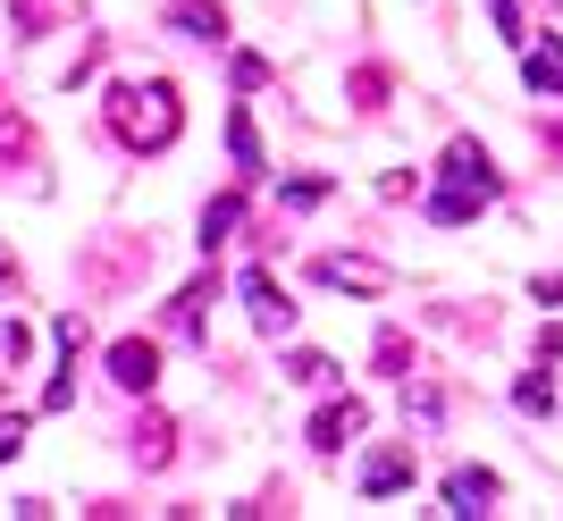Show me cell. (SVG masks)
Returning <instances> with one entry per match:
<instances>
[{"mask_svg":"<svg viewBox=\"0 0 563 521\" xmlns=\"http://www.w3.org/2000/svg\"><path fill=\"white\" fill-rule=\"evenodd\" d=\"M235 219H244V193H219V202H202V253L235 236Z\"/></svg>","mask_w":563,"mask_h":521,"instance_id":"14","label":"cell"},{"mask_svg":"<svg viewBox=\"0 0 563 521\" xmlns=\"http://www.w3.org/2000/svg\"><path fill=\"white\" fill-rule=\"evenodd\" d=\"M378 93H387V76H378V68H353V101H362V110H378Z\"/></svg>","mask_w":563,"mask_h":521,"instance_id":"20","label":"cell"},{"mask_svg":"<svg viewBox=\"0 0 563 521\" xmlns=\"http://www.w3.org/2000/svg\"><path fill=\"white\" fill-rule=\"evenodd\" d=\"M404 362H412V354H404V336L387 329V336H378V370H387V379H404Z\"/></svg>","mask_w":563,"mask_h":521,"instance_id":"19","label":"cell"},{"mask_svg":"<svg viewBox=\"0 0 563 521\" xmlns=\"http://www.w3.org/2000/svg\"><path fill=\"white\" fill-rule=\"evenodd\" d=\"M0 286H18V260H9V253H0Z\"/></svg>","mask_w":563,"mask_h":521,"instance_id":"24","label":"cell"},{"mask_svg":"<svg viewBox=\"0 0 563 521\" xmlns=\"http://www.w3.org/2000/svg\"><path fill=\"white\" fill-rule=\"evenodd\" d=\"M0 152H34V126H25V119H0Z\"/></svg>","mask_w":563,"mask_h":521,"instance_id":"22","label":"cell"},{"mask_svg":"<svg viewBox=\"0 0 563 521\" xmlns=\"http://www.w3.org/2000/svg\"><path fill=\"white\" fill-rule=\"evenodd\" d=\"M228 152H235V177H269V152H261V135H253V110L228 119Z\"/></svg>","mask_w":563,"mask_h":521,"instance_id":"11","label":"cell"},{"mask_svg":"<svg viewBox=\"0 0 563 521\" xmlns=\"http://www.w3.org/2000/svg\"><path fill=\"white\" fill-rule=\"evenodd\" d=\"M311 278L345 286V295H387V269H378V260H353V253H320V260H311Z\"/></svg>","mask_w":563,"mask_h":521,"instance_id":"3","label":"cell"},{"mask_svg":"<svg viewBox=\"0 0 563 521\" xmlns=\"http://www.w3.org/2000/svg\"><path fill=\"white\" fill-rule=\"evenodd\" d=\"M286 379H303V387H329V379H336V362H329V354H295V362H286Z\"/></svg>","mask_w":563,"mask_h":521,"instance_id":"17","label":"cell"},{"mask_svg":"<svg viewBox=\"0 0 563 521\" xmlns=\"http://www.w3.org/2000/svg\"><path fill=\"white\" fill-rule=\"evenodd\" d=\"M211 303H219V278H194L177 303H168V329L177 336H202V320H211Z\"/></svg>","mask_w":563,"mask_h":521,"instance_id":"9","label":"cell"},{"mask_svg":"<svg viewBox=\"0 0 563 521\" xmlns=\"http://www.w3.org/2000/svg\"><path fill=\"white\" fill-rule=\"evenodd\" d=\"M479 202H496V193L454 186V177H446V193H429V219H438V228H463V219H479Z\"/></svg>","mask_w":563,"mask_h":521,"instance_id":"12","label":"cell"},{"mask_svg":"<svg viewBox=\"0 0 563 521\" xmlns=\"http://www.w3.org/2000/svg\"><path fill=\"white\" fill-rule=\"evenodd\" d=\"M168 437H177V429H168L161 412H152V421H135V454H143V463H152V472H161L168 454H177V446H168Z\"/></svg>","mask_w":563,"mask_h":521,"instance_id":"15","label":"cell"},{"mask_svg":"<svg viewBox=\"0 0 563 521\" xmlns=\"http://www.w3.org/2000/svg\"><path fill=\"white\" fill-rule=\"evenodd\" d=\"M521 76H530V93H563V43L521 51Z\"/></svg>","mask_w":563,"mask_h":521,"instance_id":"13","label":"cell"},{"mask_svg":"<svg viewBox=\"0 0 563 521\" xmlns=\"http://www.w3.org/2000/svg\"><path fill=\"white\" fill-rule=\"evenodd\" d=\"M235 85H244V93H261V85H269V59H261V51H244V59H235Z\"/></svg>","mask_w":563,"mask_h":521,"instance_id":"18","label":"cell"},{"mask_svg":"<svg viewBox=\"0 0 563 521\" xmlns=\"http://www.w3.org/2000/svg\"><path fill=\"white\" fill-rule=\"evenodd\" d=\"M244 303H253V320H261V329H295V303H286V286L278 278H269V269H244Z\"/></svg>","mask_w":563,"mask_h":521,"instance_id":"5","label":"cell"},{"mask_svg":"<svg viewBox=\"0 0 563 521\" xmlns=\"http://www.w3.org/2000/svg\"><path fill=\"white\" fill-rule=\"evenodd\" d=\"M412 446H378L371 463H362V497H396V488H412Z\"/></svg>","mask_w":563,"mask_h":521,"instance_id":"4","label":"cell"},{"mask_svg":"<svg viewBox=\"0 0 563 521\" xmlns=\"http://www.w3.org/2000/svg\"><path fill=\"white\" fill-rule=\"evenodd\" d=\"M168 25H177V34H194V43H228V9H219V0H177V9H168Z\"/></svg>","mask_w":563,"mask_h":521,"instance_id":"8","label":"cell"},{"mask_svg":"<svg viewBox=\"0 0 563 521\" xmlns=\"http://www.w3.org/2000/svg\"><path fill=\"white\" fill-rule=\"evenodd\" d=\"M362 421H371V412H362V403H320V421H311V446L320 454H336V446H353V437H362Z\"/></svg>","mask_w":563,"mask_h":521,"instance_id":"6","label":"cell"},{"mask_svg":"<svg viewBox=\"0 0 563 521\" xmlns=\"http://www.w3.org/2000/svg\"><path fill=\"white\" fill-rule=\"evenodd\" d=\"M110 126L126 152H168L177 143V126H186V110H177V85H118L110 93Z\"/></svg>","mask_w":563,"mask_h":521,"instance_id":"1","label":"cell"},{"mask_svg":"<svg viewBox=\"0 0 563 521\" xmlns=\"http://www.w3.org/2000/svg\"><path fill=\"white\" fill-rule=\"evenodd\" d=\"M18 446H25V412H9V421H0V463H9Z\"/></svg>","mask_w":563,"mask_h":521,"instance_id":"23","label":"cell"},{"mask_svg":"<svg viewBox=\"0 0 563 521\" xmlns=\"http://www.w3.org/2000/svg\"><path fill=\"white\" fill-rule=\"evenodd\" d=\"M110 379L126 387V396H152V379H161V345H152V336H118V345H110Z\"/></svg>","mask_w":563,"mask_h":521,"instance_id":"2","label":"cell"},{"mask_svg":"<svg viewBox=\"0 0 563 521\" xmlns=\"http://www.w3.org/2000/svg\"><path fill=\"white\" fill-rule=\"evenodd\" d=\"M496 497H505V479H496V472H454V479H446V513H463V521L488 513Z\"/></svg>","mask_w":563,"mask_h":521,"instance_id":"7","label":"cell"},{"mask_svg":"<svg viewBox=\"0 0 563 521\" xmlns=\"http://www.w3.org/2000/svg\"><path fill=\"white\" fill-rule=\"evenodd\" d=\"M446 177H454V186H479V193H496V168H488V152H479L471 135H454V143H446Z\"/></svg>","mask_w":563,"mask_h":521,"instance_id":"10","label":"cell"},{"mask_svg":"<svg viewBox=\"0 0 563 521\" xmlns=\"http://www.w3.org/2000/svg\"><path fill=\"white\" fill-rule=\"evenodd\" d=\"M514 403H521V412H547V403H555V387H547V379H521Z\"/></svg>","mask_w":563,"mask_h":521,"instance_id":"21","label":"cell"},{"mask_svg":"<svg viewBox=\"0 0 563 521\" xmlns=\"http://www.w3.org/2000/svg\"><path fill=\"white\" fill-rule=\"evenodd\" d=\"M329 193H336V177H295L278 202H286V211H311V202H329Z\"/></svg>","mask_w":563,"mask_h":521,"instance_id":"16","label":"cell"}]
</instances>
